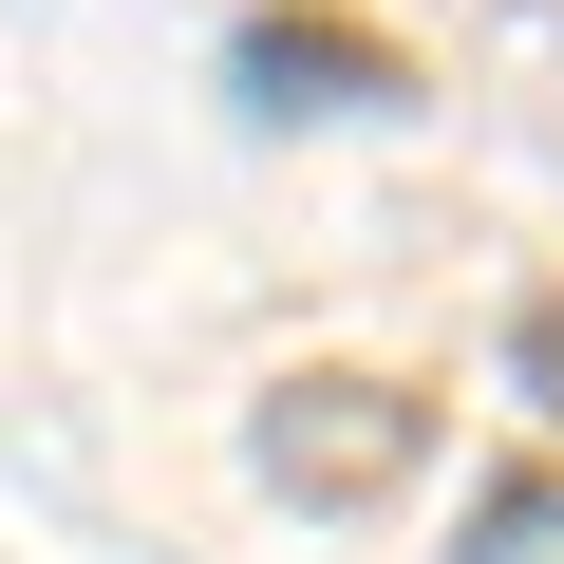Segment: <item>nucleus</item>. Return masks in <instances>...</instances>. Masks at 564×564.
<instances>
[{"label": "nucleus", "mask_w": 564, "mask_h": 564, "mask_svg": "<svg viewBox=\"0 0 564 564\" xmlns=\"http://www.w3.org/2000/svg\"><path fill=\"white\" fill-rule=\"evenodd\" d=\"M282 470H321V489H377V470H395V414H282Z\"/></svg>", "instance_id": "1"}, {"label": "nucleus", "mask_w": 564, "mask_h": 564, "mask_svg": "<svg viewBox=\"0 0 564 564\" xmlns=\"http://www.w3.org/2000/svg\"><path fill=\"white\" fill-rule=\"evenodd\" d=\"M527 377H545V414H564V302H545V321H527Z\"/></svg>", "instance_id": "2"}]
</instances>
